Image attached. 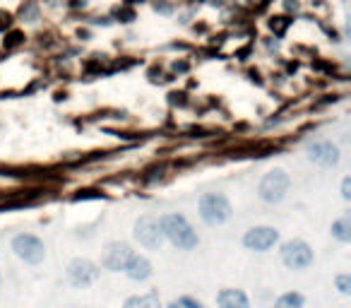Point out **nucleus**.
<instances>
[{"label":"nucleus","mask_w":351,"mask_h":308,"mask_svg":"<svg viewBox=\"0 0 351 308\" xmlns=\"http://www.w3.org/2000/svg\"><path fill=\"white\" fill-rule=\"evenodd\" d=\"M159 226H161L164 239H169L178 250H193L200 244L195 229H193L191 222L183 215H164L159 220Z\"/></svg>","instance_id":"nucleus-1"},{"label":"nucleus","mask_w":351,"mask_h":308,"mask_svg":"<svg viewBox=\"0 0 351 308\" xmlns=\"http://www.w3.org/2000/svg\"><path fill=\"white\" fill-rule=\"evenodd\" d=\"M315 260V253L313 248L306 244V241L296 239V241H289V244L282 246V263L284 268L289 270H308Z\"/></svg>","instance_id":"nucleus-2"},{"label":"nucleus","mask_w":351,"mask_h":308,"mask_svg":"<svg viewBox=\"0 0 351 308\" xmlns=\"http://www.w3.org/2000/svg\"><path fill=\"white\" fill-rule=\"evenodd\" d=\"M200 217L205 224L217 226V224H224L226 220L231 217V205L224 196L219 193H210L200 200Z\"/></svg>","instance_id":"nucleus-3"},{"label":"nucleus","mask_w":351,"mask_h":308,"mask_svg":"<svg viewBox=\"0 0 351 308\" xmlns=\"http://www.w3.org/2000/svg\"><path fill=\"white\" fill-rule=\"evenodd\" d=\"M12 250H15L17 258L29 265H39L46 258V246L34 234H17L12 239Z\"/></svg>","instance_id":"nucleus-4"},{"label":"nucleus","mask_w":351,"mask_h":308,"mask_svg":"<svg viewBox=\"0 0 351 308\" xmlns=\"http://www.w3.org/2000/svg\"><path fill=\"white\" fill-rule=\"evenodd\" d=\"M99 277H101V268L87 258H75L73 263L68 265V282L77 289L92 287Z\"/></svg>","instance_id":"nucleus-5"},{"label":"nucleus","mask_w":351,"mask_h":308,"mask_svg":"<svg viewBox=\"0 0 351 308\" xmlns=\"http://www.w3.org/2000/svg\"><path fill=\"white\" fill-rule=\"evenodd\" d=\"M135 239L149 250L161 248V244H164V234H161L159 220H156V217H152V215L140 217V220H137V224H135Z\"/></svg>","instance_id":"nucleus-6"},{"label":"nucleus","mask_w":351,"mask_h":308,"mask_svg":"<svg viewBox=\"0 0 351 308\" xmlns=\"http://www.w3.org/2000/svg\"><path fill=\"white\" fill-rule=\"evenodd\" d=\"M287 191H289V176L282 169H274V171H269L267 176L260 181V198H263L265 202L284 200Z\"/></svg>","instance_id":"nucleus-7"},{"label":"nucleus","mask_w":351,"mask_h":308,"mask_svg":"<svg viewBox=\"0 0 351 308\" xmlns=\"http://www.w3.org/2000/svg\"><path fill=\"white\" fill-rule=\"evenodd\" d=\"M277 241H279V234L272 226H255V229L245 231V236H243V246L248 250H255V253H265V250L272 248Z\"/></svg>","instance_id":"nucleus-8"},{"label":"nucleus","mask_w":351,"mask_h":308,"mask_svg":"<svg viewBox=\"0 0 351 308\" xmlns=\"http://www.w3.org/2000/svg\"><path fill=\"white\" fill-rule=\"evenodd\" d=\"M132 250L128 244H108L106 250H104V258H101V268L108 270V272H123L130 260Z\"/></svg>","instance_id":"nucleus-9"},{"label":"nucleus","mask_w":351,"mask_h":308,"mask_svg":"<svg viewBox=\"0 0 351 308\" xmlns=\"http://www.w3.org/2000/svg\"><path fill=\"white\" fill-rule=\"evenodd\" d=\"M152 272H154L152 263L140 253H132L125 265V270H123V274H125L128 279H132V282H145V279L152 277Z\"/></svg>","instance_id":"nucleus-10"},{"label":"nucleus","mask_w":351,"mask_h":308,"mask_svg":"<svg viewBox=\"0 0 351 308\" xmlns=\"http://www.w3.org/2000/svg\"><path fill=\"white\" fill-rule=\"evenodd\" d=\"M311 159L320 167H337L339 162V150L332 142H315L311 147Z\"/></svg>","instance_id":"nucleus-11"},{"label":"nucleus","mask_w":351,"mask_h":308,"mask_svg":"<svg viewBox=\"0 0 351 308\" xmlns=\"http://www.w3.org/2000/svg\"><path fill=\"white\" fill-rule=\"evenodd\" d=\"M217 308H250V298L243 289H221L217 294Z\"/></svg>","instance_id":"nucleus-12"},{"label":"nucleus","mask_w":351,"mask_h":308,"mask_svg":"<svg viewBox=\"0 0 351 308\" xmlns=\"http://www.w3.org/2000/svg\"><path fill=\"white\" fill-rule=\"evenodd\" d=\"M123 308H164V306H161V298L152 292V294H135V296L125 298Z\"/></svg>","instance_id":"nucleus-13"},{"label":"nucleus","mask_w":351,"mask_h":308,"mask_svg":"<svg viewBox=\"0 0 351 308\" xmlns=\"http://www.w3.org/2000/svg\"><path fill=\"white\" fill-rule=\"evenodd\" d=\"M306 306V298L298 292H287L272 303V308H303Z\"/></svg>","instance_id":"nucleus-14"},{"label":"nucleus","mask_w":351,"mask_h":308,"mask_svg":"<svg viewBox=\"0 0 351 308\" xmlns=\"http://www.w3.org/2000/svg\"><path fill=\"white\" fill-rule=\"evenodd\" d=\"M332 236H335L337 241H341V244H349V241H351V220H349V215H344L341 220H337L335 224H332Z\"/></svg>","instance_id":"nucleus-15"},{"label":"nucleus","mask_w":351,"mask_h":308,"mask_svg":"<svg viewBox=\"0 0 351 308\" xmlns=\"http://www.w3.org/2000/svg\"><path fill=\"white\" fill-rule=\"evenodd\" d=\"M166 308H205V303L197 301V298H193V296H178V298H173Z\"/></svg>","instance_id":"nucleus-16"},{"label":"nucleus","mask_w":351,"mask_h":308,"mask_svg":"<svg viewBox=\"0 0 351 308\" xmlns=\"http://www.w3.org/2000/svg\"><path fill=\"white\" fill-rule=\"evenodd\" d=\"M335 287L341 296H351V274H337L335 277Z\"/></svg>","instance_id":"nucleus-17"},{"label":"nucleus","mask_w":351,"mask_h":308,"mask_svg":"<svg viewBox=\"0 0 351 308\" xmlns=\"http://www.w3.org/2000/svg\"><path fill=\"white\" fill-rule=\"evenodd\" d=\"M341 198H344V200H349L351 198V181L349 178H344V183H341Z\"/></svg>","instance_id":"nucleus-18"},{"label":"nucleus","mask_w":351,"mask_h":308,"mask_svg":"<svg viewBox=\"0 0 351 308\" xmlns=\"http://www.w3.org/2000/svg\"><path fill=\"white\" fill-rule=\"evenodd\" d=\"M0 282H3V277H0Z\"/></svg>","instance_id":"nucleus-19"}]
</instances>
